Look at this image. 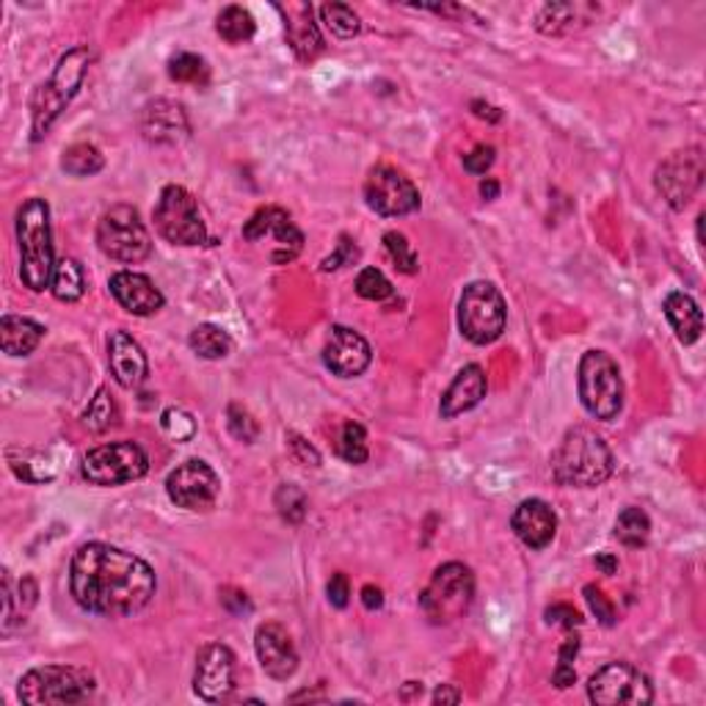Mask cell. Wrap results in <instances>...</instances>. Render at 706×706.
<instances>
[{
    "instance_id": "6da1fadb",
    "label": "cell",
    "mask_w": 706,
    "mask_h": 706,
    "mask_svg": "<svg viewBox=\"0 0 706 706\" xmlns=\"http://www.w3.org/2000/svg\"><path fill=\"white\" fill-rule=\"evenodd\" d=\"M158 580L147 560L111 544H83L70 563V591L95 616H136L153 601Z\"/></svg>"
},
{
    "instance_id": "7a4b0ae2",
    "label": "cell",
    "mask_w": 706,
    "mask_h": 706,
    "mask_svg": "<svg viewBox=\"0 0 706 706\" xmlns=\"http://www.w3.org/2000/svg\"><path fill=\"white\" fill-rule=\"evenodd\" d=\"M612 470V450L596 430L585 425L565 430L563 441L552 453V477L569 489H596L610 480Z\"/></svg>"
},
{
    "instance_id": "3957f363",
    "label": "cell",
    "mask_w": 706,
    "mask_h": 706,
    "mask_svg": "<svg viewBox=\"0 0 706 706\" xmlns=\"http://www.w3.org/2000/svg\"><path fill=\"white\" fill-rule=\"evenodd\" d=\"M17 248L20 279L31 293H41L53 282L56 252L53 227H50V205L39 196L25 199L17 210Z\"/></svg>"
},
{
    "instance_id": "277c9868",
    "label": "cell",
    "mask_w": 706,
    "mask_h": 706,
    "mask_svg": "<svg viewBox=\"0 0 706 706\" xmlns=\"http://www.w3.org/2000/svg\"><path fill=\"white\" fill-rule=\"evenodd\" d=\"M92 61H95V53L86 45H77V48L66 50L61 56L48 83H41L36 88L34 100H31V138L34 142H41V138L48 136V130L53 127L56 119L75 100L83 81H86Z\"/></svg>"
},
{
    "instance_id": "5b68a950",
    "label": "cell",
    "mask_w": 706,
    "mask_h": 706,
    "mask_svg": "<svg viewBox=\"0 0 706 706\" xmlns=\"http://www.w3.org/2000/svg\"><path fill=\"white\" fill-rule=\"evenodd\" d=\"M475 599V574L464 563H445L434 571L428 588L419 594V610L430 624L448 626L470 612Z\"/></svg>"
},
{
    "instance_id": "8992f818",
    "label": "cell",
    "mask_w": 706,
    "mask_h": 706,
    "mask_svg": "<svg viewBox=\"0 0 706 706\" xmlns=\"http://www.w3.org/2000/svg\"><path fill=\"white\" fill-rule=\"evenodd\" d=\"M580 401L591 417L612 423L624 409V378L616 360L605 351L583 353L577 370Z\"/></svg>"
},
{
    "instance_id": "52a82bcc",
    "label": "cell",
    "mask_w": 706,
    "mask_h": 706,
    "mask_svg": "<svg viewBox=\"0 0 706 706\" xmlns=\"http://www.w3.org/2000/svg\"><path fill=\"white\" fill-rule=\"evenodd\" d=\"M508 324L506 299L491 282L466 284L459 301V329L472 345H491Z\"/></svg>"
},
{
    "instance_id": "ba28073f",
    "label": "cell",
    "mask_w": 706,
    "mask_h": 706,
    "mask_svg": "<svg viewBox=\"0 0 706 706\" xmlns=\"http://www.w3.org/2000/svg\"><path fill=\"white\" fill-rule=\"evenodd\" d=\"M97 246L117 263L136 265L153 254V238L136 207L117 205L102 212L97 224Z\"/></svg>"
},
{
    "instance_id": "9c48e42d",
    "label": "cell",
    "mask_w": 706,
    "mask_h": 706,
    "mask_svg": "<svg viewBox=\"0 0 706 706\" xmlns=\"http://www.w3.org/2000/svg\"><path fill=\"white\" fill-rule=\"evenodd\" d=\"M92 693H95V679L70 666L34 668L20 679L17 687L20 701L31 706L83 704Z\"/></svg>"
},
{
    "instance_id": "30bf717a",
    "label": "cell",
    "mask_w": 706,
    "mask_h": 706,
    "mask_svg": "<svg viewBox=\"0 0 706 706\" xmlns=\"http://www.w3.org/2000/svg\"><path fill=\"white\" fill-rule=\"evenodd\" d=\"M155 230L160 232L163 241L171 246H202L207 243V227L202 221L199 205L194 194L185 191L183 185H166L160 191V199L155 205Z\"/></svg>"
},
{
    "instance_id": "8fae6325",
    "label": "cell",
    "mask_w": 706,
    "mask_h": 706,
    "mask_svg": "<svg viewBox=\"0 0 706 706\" xmlns=\"http://www.w3.org/2000/svg\"><path fill=\"white\" fill-rule=\"evenodd\" d=\"M149 459L136 441H108L88 450L83 459V477L95 486H122L147 475Z\"/></svg>"
},
{
    "instance_id": "7c38bea8",
    "label": "cell",
    "mask_w": 706,
    "mask_h": 706,
    "mask_svg": "<svg viewBox=\"0 0 706 706\" xmlns=\"http://www.w3.org/2000/svg\"><path fill=\"white\" fill-rule=\"evenodd\" d=\"M704 174L706 166L701 147L679 149V153L668 155L657 166V171H654V188H657V194L662 196V202L668 207L684 210L695 199L701 185H704Z\"/></svg>"
},
{
    "instance_id": "4fadbf2b",
    "label": "cell",
    "mask_w": 706,
    "mask_h": 706,
    "mask_svg": "<svg viewBox=\"0 0 706 706\" xmlns=\"http://www.w3.org/2000/svg\"><path fill=\"white\" fill-rule=\"evenodd\" d=\"M588 698L599 706H646L654 701L652 679L632 662H610L588 682Z\"/></svg>"
},
{
    "instance_id": "5bb4252c",
    "label": "cell",
    "mask_w": 706,
    "mask_h": 706,
    "mask_svg": "<svg viewBox=\"0 0 706 706\" xmlns=\"http://www.w3.org/2000/svg\"><path fill=\"white\" fill-rule=\"evenodd\" d=\"M166 495L176 508H185V511H210L221 495V480L207 461L191 459L169 472Z\"/></svg>"
},
{
    "instance_id": "9a60e30c",
    "label": "cell",
    "mask_w": 706,
    "mask_h": 706,
    "mask_svg": "<svg viewBox=\"0 0 706 706\" xmlns=\"http://www.w3.org/2000/svg\"><path fill=\"white\" fill-rule=\"evenodd\" d=\"M365 199L367 207L376 210L378 216L398 218L417 210L419 191L403 171L392 169V166H376L365 180Z\"/></svg>"
},
{
    "instance_id": "2e32d148",
    "label": "cell",
    "mask_w": 706,
    "mask_h": 706,
    "mask_svg": "<svg viewBox=\"0 0 706 706\" xmlns=\"http://www.w3.org/2000/svg\"><path fill=\"white\" fill-rule=\"evenodd\" d=\"M238 659L224 643H210L196 654L194 693L207 704H224L235 690Z\"/></svg>"
},
{
    "instance_id": "e0dca14e",
    "label": "cell",
    "mask_w": 706,
    "mask_h": 706,
    "mask_svg": "<svg viewBox=\"0 0 706 706\" xmlns=\"http://www.w3.org/2000/svg\"><path fill=\"white\" fill-rule=\"evenodd\" d=\"M268 235L277 238V252L271 254V259L279 265L293 263L301 254V248H304V232L293 224L290 212L282 210V207H259V210L248 218L246 227H243V238H246L248 243L265 241Z\"/></svg>"
},
{
    "instance_id": "ac0fdd59",
    "label": "cell",
    "mask_w": 706,
    "mask_h": 706,
    "mask_svg": "<svg viewBox=\"0 0 706 706\" xmlns=\"http://www.w3.org/2000/svg\"><path fill=\"white\" fill-rule=\"evenodd\" d=\"M138 130L155 147H176V144L188 142L191 119L183 102L155 97L138 113Z\"/></svg>"
},
{
    "instance_id": "d6986e66",
    "label": "cell",
    "mask_w": 706,
    "mask_h": 706,
    "mask_svg": "<svg viewBox=\"0 0 706 706\" xmlns=\"http://www.w3.org/2000/svg\"><path fill=\"white\" fill-rule=\"evenodd\" d=\"M254 652H257L263 671L271 679L288 682V679L299 671V652H295L293 637H290V632L284 630L282 624H277V621H268V624L257 626Z\"/></svg>"
},
{
    "instance_id": "ffe728a7",
    "label": "cell",
    "mask_w": 706,
    "mask_h": 706,
    "mask_svg": "<svg viewBox=\"0 0 706 706\" xmlns=\"http://www.w3.org/2000/svg\"><path fill=\"white\" fill-rule=\"evenodd\" d=\"M370 342L360 331L348 326H331V334L324 345V362L334 376L356 378L370 367Z\"/></svg>"
},
{
    "instance_id": "44dd1931",
    "label": "cell",
    "mask_w": 706,
    "mask_h": 706,
    "mask_svg": "<svg viewBox=\"0 0 706 706\" xmlns=\"http://www.w3.org/2000/svg\"><path fill=\"white\" fill-rule=\"evenodd\" d=\"M108 365L119 387L138 389L149 376V362L136 337H130L124 329L111 331L108 337Z\"/></svg>"
},
{
    "instance_id": "7402d4cb",
    "label": "cell",
    "mask_w": 706,
    "mask_h": 706,
    "mask_svg": "<svg viewBox=\"0 0 706 706\" xmlns=\"http://www.w3.org/2000/svg\"><path fill=\"white\" fill-rule=\"evenodd\" d=\"M108 288H111V295L117 299V304L122 306L124 313L138 315V318H149V315L160 313L166 304L163 293L155 288L153 279L136 271L113 273Z\"/></svg>"
},
{
    "instance_id": "603a6c76",
    "label": "cell",
    "mask_w": 706,
    "mask_h": 706,
    "mask_svg": "<svg viewBox=\"0 0 706 706\" xmlns=\"http://www.w3.org/2000/svg\"><path fill=\"white\" fill-rule=\"evenodd\" d=\"M511 527L519 541L530 549H547L558 533V516L544 500H524L511 516Z\"/></svg>"
},
{
    "instance_id": "cb8c5ba5",
    "label": "cell",
    "mask_w": 706,
    "mask_h": 706,
    "mask_svg": "<svg viewBox=\"0 0 706 706\" xmlns=\"http://www.w3.org/2000/svg\"><path fill=\"white\" fill-rule=\"evenodd\" d=\"M284 14V39L299 61H313L324 50V36H320L318 23L313 17L309 3H288L279 7Z\"/></svg>"
},
{
    "instance_id": "d4e9b609",
    "label": "cell",
    "mask_w": 706,
    "mask_h": 706,
    "mask_svg": "<svg viewBox=\"0 0 706 706\" xmlns=\"http://www.w3.org/2000/svg\"><path fill=\"white\" fill-rule=\"evenodd\" d=\"M486 389H489V381H486V373H483L480 365L461 367L459 376L453 378V384L441 394V419H455L459 414L472 412V409L486 398Z\"/></svg>"
},
{
    "instance_id": "484cf974",
    "label": "cell",
    "mask_w": 706,
    "mask_h": 706,
    "mask_svg": "<svg viewBox=\"0 0 706 706\" xmlns=\"http://www.w3.org/2000/svg\"><path fill=\"white\" fill-rule=\"evenodd\" d=\"M596 17H599V7H596V3H585V0L547 3V7H541V12L536 14V28L541 31L544 36H569L588 28Z\"/></svg>"
},
{
    "instance_id": "4316f807",
    "label": "cell",
    "mask_w": 706,
    "mask_h": 706,
    "mask_svg": "<svg viewBox=\"0 0 706 706\" xmlns=\"http://www.w3.org/2000/svg\"><path fill=\"white\" fill-rule=\"evenodd\" d=\"M662 313H666L668 324L677 331L682 345H693V342L701 340L704 315H701V306L695 304L693 295L682 293V290H673V293H668L666 301H662Z\"/></svg>"
},
{
    "instance_id": "83f0119b",
    "label": "cell",
    "mask_w": 706,
    "mask_h": 706,
    "mask_svg": "<svg viewBox=\"0 0 706 706\" xmlns=\"http://www.w3.org/2000/svg\"><path fill=\"white\" fill-rule=\"evenodd\" d=\"M45 340V326L23 315H3L0 320V345L9 356H28Z\"/></svg>"
},
{
    "instance_id": "f1b7e54d",
    "label": "cell",
    "mask_w": 706,
    "mask_h": 706,
    "mask_svg": "<svg viewBox=\"0 0 706 706\" xmlns=\"http://www.w3.org/2000/svg\"><path fill=\"white\" fill-rule=\"evenodd\" d=\"M188 345H191V351L196 353V356H202V360L218 362V360H227V356H230L232 337L227 334V331L221 329V326L202 324V326H196L194 331H191Z\"/></svg>"
},
{
    "instance_id": "f546056e",
    "label": "cell",
    "mask_w": 706,
    "mask_h": 706,
    "mask_svg": "<svg viewBox=\"0 0 706 706\" xmlns=\"http://www.w3.org/2000/svg\"><path fill=\"white\" fill-rule=\"evenodd\" d=\"M50 290L59 301H81L83 293H86V273H83V265L77 259L64 257L56 263L53 282H50Z\"/></svg>"
},
{
    "instance_id": "4dcf8cb0",
    "label": "cell",
    "mask_w": 706,
    "mask_h": 706,
    "mask_svg": "<svg viewBox=\"0 0 706 706\" xmlns=\"http://www.w3.org/2000/svg\"><path fill=\"white\" fill-rule=\"evenodd\" d=\"M648 536H652V519L643 508L626 506L624 511L618 513L616 519V538L624 547L641 549L648 544Z\"/></svg>"
},
{
    "instance_id": "1f68e13d",
    "label": "cell",
    "mask_w": 706,
    "mask_h": 706,
    "mask_svg": "<svg viewBox=\"0 0 706 706\" xmlns=\"http://www.w3.org/2000/svg\"><path fill=\"white\" fill-rule=\"evenodd\" d=\"M9 466L25 483H45L56 477V466L39 450H9Z\"/></svg>"
},
{
    "instance_id": "d6a6232c",
    "label": "cell",
    "mask_w": 706,
    "mask_h": 706,
    "mask_svg": "<svg viewBox=\"0 0 706 706\" xmlns=\"http://www.w3.org/2000/svg\"><path fill=\"white\" fill-rule=\"evenodd\" d=\"M254 31H257V23H254L252 12L243 7L221 9V14L216 17V34L230 45H243V41L252 39Z\"/></svg>"
},
{
    "instance_id": "836d02e7",
    "label": "cell",
    "mask_w": 706,
    "mask_h": 706,
    "mask_svg": "<svg viewBox=\"0 0 706 706\" xmlns=\"http://www.w3.org/2000/svg\"><path fill=\"white\" fill-rule=\"evenodd\" d=\"M117 423H119L117 401H113L111 389L100 387L95 398H92V403H88L86 412H83V425H86L88 430H95V434H106V430H111Z\"/></svg>"
},
{
    "instance_id": "e575fe53",
    "label": "cell",
    "mask_w": 706,
    "mask_h": 706,
    "mask_svg": "<svg viewBox=\"0 0 706 706\" xmlns=\"http://www.w3.org/2000/svg\"><path fill=\"white\" fill-rule=\"evenodd\" d=\"M102 166H106V158L95 144H72L61 158V169L72 176H92L102 171Z\"/></svg>"
},
{
    "instance_id": "d590c367",
    "label": "cell",
    "mask_w": 706,
    "mask_h": 706,
    "mask_svg": "<svg viewBox=\"0 0 706 706\" xmlns=\"http://www.w3.org/2000/svg\"><path fill=\"white\" fill-rule=\"evenodd\" d=\"M169 77L174 83L207 86V81H210V66L196 53H176L169 59Z\"/></svg>"
},
{
    "instance_id": "8d00e7d4",
    "label": "cell",
    "mask_w": 706,
    "mask_h": 706,
    "mask_svg": "<svg viewBox=\"0 0 706 706\" xmlns=\"http://www.w3.org/2000/svg\"><path fill=\"white\" fill-rule=\"evenodd\" d=\"M320 20L337 39H353L362 31L360 14L353 12L348 3H326V7H320Z\"/></svg>"
},
{
    "instance_id": "74e56055",
    "label": "cell",
    "mask_w": 706,
    "mask_h": 706,
    "mask_svg": "<svg viewBox=\"0 0 706 706\" xmlns=\"http://www.w3.org/2000/svg\"><path fill=\"white\" fill-rule=\"evenodd\" d=\"M337 453L348 461V464L360 466L365 464L370 450H367V430L360 423H345L340 430V441H337Z\"/></svg>"
},
{
    "instance_id": "f35d334b",
    "label": "cell",
    "mask_w": 706,
    "mask_h": 706,
    "mask_svg": "<svg viewBox=\"0 0 706 706\" xmlns=\"http://www.w3.org/2000/svg\"><path fill=\"white\" fill-rule=\"evenodd\" d=\"M279 508V516L290 524H301L306 519V511H309V500H306L304 491L293 483H282L277 489V497H273Z\"/></svg>"
},
{
    "instance_id": "ab89813d",
    "label": "cell",
    "mask_w": 706,
    "mask_h": 706,
    "mask_svg": "<svg viewBox=\"0 0 706 706\" xmlns=\"http://www.w3.org/2000/svg\"><path fill=\"white\" fill-rule=\"evenodd\" d=\"M384 246H387L389 259H392L398 271L409 273V277H414V273L419 271L417 254H414L412 243L406 241L403 232H387V235H384Z\"/></svg>"
},
{
    "instance_id": "60d3db41",
    "label": "cell",
    "mask_w": 706,
    "mask_h": 706,
    "mask_svg": "<svg viewBox=\"0 0 706 706\" xmlns=\"http://www.w3.org/2000/svg\"><path fill=\"white\" fill-rule=\"evenodd\" d=\"M353 288H356V293L365 301H387L394 295L392 282H389L378 268H362Z\"/></svg>"
},
{
    "instance_id": "b9f144b4",
    "label": "cell",
    "mask_w": 706,
    "mask_h": 706,
    "mask_svg": "<svg viewBox=\"0 0 706 706\" xmlns=\"http://www.w3.org/2000/svg\"><path fill=\"white\" fill-rule=\"evenodd\" d=\"M227 428H230V434L235 436L238 441H243V445H254L259 436V423L252 417L248 409L238 406V403H232V406L227 409Z\"/></svg>"
},
{
    "instance_id": "7bdbcfd3",
    "label": "cell",
    "mask_w": 706,
    "mask_h": 706,
    "mask_svg": "<svg viewBox=\"0 0 706 706\" xmlns=\"http://www.w3.org/2000/svg\"><path fill=\"white\" fill-rule=\"evenodd\" d=\"M160 428L174 441H188L196 434V419L188 412H183V409H166L160 414Z\"/></svg>"
},
{
    "instance_id": "ee69618b",
    "label": "cell",
    "mask_w": 706,
    "mask_h": 706,
    "mask_svg": "<svg viewBox=\"0 0 706 706\" xmlns=\"http://www.w3.org/2000/svg\"><path fill=\"white\" fill-rule=\"evenodd\" d=\"M585 601H588L591 612H594L596 618H599V624L605 626H616L618 621V612H616V605H612L610 599L605 596V591L596 588V585H585Z\"/></svg>"
},
{
    "instance_id": "f6af8a7d",
    "label": "cell",
    "mask_w": 706,
    "mask_h": 706,
    "mask_svg": "<svg viewBox=\"0 0 706 706\" xmlns=\"http://www.w3.org/2000/svg\"><path fill=\"white\" fill-rule=\"evenodd\" d=\"M288 450H290V455H293L295 464L313 466V470H318L320 466V453L313 448V445H309V441L301 439V436H295V434L288 436Z\"/></svg>"
},
{
    "instance_id": "bcb514c9",
    "label": "cell",
    "mask_w": 706,
    "mask_h": 706,
    "mask_svg": "<svg viewBox=\"0 0 706 706\" xmlns=\"http://www.w3.org/2000/svg\"><path fill=\"white\" fill-rule=\"evenodd\" d=\"M495 147L477 144L470 155H464V169L470 171V174H486V171L491 169V163H495Z\"/></svg>"
},
{
    "instance_id": "7dc6e473",
    "label": "cell",
    "mask_w": 706,
    "mask_h": 706,
    "mask_svg": "<svg viewBox=\"0 0 706 706\" xmlns=\"http://www.w3.org/2000/svg\"><path fill=\"white\" fill-rule=\"evenodd\" d=\"M544 618H547V624L563 626V630H574V626L583 624V616L571 605H552L544 610Z\"/></svg>"
},
{
    "instance_id": "c3c4849f",
    "label": "cell",
    "mask_w": 706,
    "mask_h": 706,
    "mask_svg": "<svg viewBox=\"0 0 706 706\" xmlns=\"http://www.w3.org/2000/svg\"><path fill=\"white\" fill-rule=\"evenodd\" d=\"M326 594H329L331 607L345 610L348 601H351V585H348L345 574H334V577L329 580V585H326Z\"/></svg>"
},
{
    "instance_id": "681fc988",
    "label": "cell",
    "mask_w": 706,
    "mask_h": 706,
    "mask_svg": "<svg viewBox=\"0 0 706 706\" xmlns=\"http://www.w3.org/2000/svg\"><path fill=\"white\" fill-rule=\"evenodd\" d=\"M356 257H360V252H356V246L351 243V238L342 235L337 252L331 254L329 259H324V271H337V268H342L345 263H353Z\"/></svg>"
},
{
    "instance_id": "f907efd6",
    "label": "cell",
    "mask_w": 706,
    "mask_h": 706,
    "mask_svg": "<svg viewBox=\"0 0 706 706\" xmlns=\"http://www.w3.org/2000/svg\"><path fill=\"white\" fill-rule=\"evenodd\" d=\"M221 605H224V610L232 612V616H246V612H252V601L238 588H221Z\"/></svg>"
},
{
    "instance_id": "816d5d0a",
    "label": "cell",
    "mask_w": 706,
    "mask_h": 706,
    "mask_svg": "<svg viewBox=\"0 0 706 706\" xmlns=\"http://www.w3.org/2000/svg\"><path fill=\"white\" fill-rule=\"evenodd\" d=\"M362 605H365L367 610H381L384 591L376 588V585H365V588H362Z\"/></svg>"
},
{
    "instance_id": "f5cc1de1",
    "label": "cell",
    "mask_w": 706,
    "mask_h": 706,
    "mask_svg": "<svg viewBox=\"0 0 706 706\" xmlns=\"http://www.w3.org/2000/svg\"><path fill=\"white\" fill-rule=\"evenodd\" d=\"M472 113H475L477 119H486V122H500V119H502L500 108L489 106V102H483V100L472 102Z\"/></svg>"
},
{
    "instance_id": "db71d44e",
    "label": "cell",
    "mask_w": 706,
    "mask_h": 706,
    "mask_svg": "<svg viewBox=\"0 0 706 706\" xmlns=\"http://www.w3.org/2000/svg\"><path fill=\"white\" fill-rule=\"evenodd\" d=\"M461 701V690H455L453 684H441L439 690L434 693V704L445 706V704H459Z\"/></svg>"
},
{
    "instance_id": "11a10c76",
    "label": "cell",
    "mask_w": 706,
    "mask_h": 706,
    "mask_svg": "<svg viewBox=\"0 0 706 706\" xmlns=\"http://www.w3.org/2000/svg\"><path fill=\"white\" fill-rule=\"evenodd\" d=\"M594 565L601 571V574H616L618 558H616V555H610V552H601V555H596V558H594Z\"/></svg>"
},
{
    "instance_id": "9f6ffc18",
    "label": "cell",
    "mask_w": 706,
    "mask_h": 706,
    "mask_svg": "<svg viewBox=\"0 0 706 706\" xmlns=\"http://www.w3.org/2000/svg\"><path fill=\"white\" fill-rule=\"evenodd\" d=\"M480 196L483 199H497V196H500V183H497L495 176H486V180H483L480 183Z\"/></svg>"
}]
</instances>
